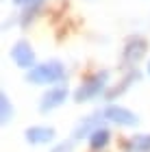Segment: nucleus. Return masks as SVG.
Instances as JSON below:
<instances>
[{
  "label": "nucleus",
  "mask_w": 150,
  "mask_h": 152,
  "mask_svg": "<svg viewBox=\"0 0 150 152\" xmlns=\"http://www.w3.org/2000/svg\"><path fill=\"white\" fill-rule=\"evenodd\" d=\"M18 2H24V0H18Z\"/></svg>",
  "instance_id": "1"
}]
</instances>
